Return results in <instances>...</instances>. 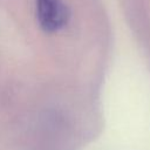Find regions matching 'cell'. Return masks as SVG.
Returning <instances> with one entry per match:
<instances>
[{"label": "cell", "instance_id": "cell-1", "mask_svg": "<svg viewBox=\"0 0 150 150\" xmlns=\"http://www.w3.org/2000/svg\"><path fill=\"white\" fill-rule=\"evenodd\" d=\"M36 18L41 28L46 32H55L62 28L69 18V12L61 0H35Z\"/></svg>", "mask_w": 150, "mask_h": 150}]
</instances>
